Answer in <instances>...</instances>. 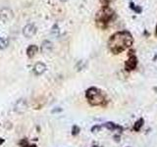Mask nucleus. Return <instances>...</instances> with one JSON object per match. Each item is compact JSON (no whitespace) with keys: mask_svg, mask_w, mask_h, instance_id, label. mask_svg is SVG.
Masks as SVG:
<instances>
[{"mask_svg":"<svg viewBox=\"0 0 157 147\" xmlns=\"http://www.w3.org/2000/svg\"><path fill=\"white\" fill-rule=\"evenodd\" d=\"M52 50V43L48 41V40H45L44 42L42 43L41 45V51L43 53H49L50 51Z\"/></svg>","mask_w":157,"mask_h":147,"instance_id":"nucleus-10","label":"nucleus"},{"mask_svg":"<svg viewBox=\"0 0 157 147\" xmlns=\"http://www.w3.org/2000/svg\"><path fill=\"white\" fill-rule=\"evenodd\" d=\"M143 123H144V120H143L142 118H139L138 121L136 122L135 126H133V129H135L136 132H139V129L142 128Z\"/></svg>","mask_w":157,"mask_h":147,"instance_id":"nucleus-12","label":"nucleus"},{"mask_svg":"<svg viewBox=\"0 0 157 147\" xmlns=\"http://www.w3.org/2000/svg\"><path fill=\"white\" fill-rule=\"evenodd\" d=\"M20 146L21 147H29V141L27 139H22L21 141H20Z\"/></svg>","mask_w":157,"mask_h":147,"instance_id":"nucleus-16","label":"nucleus"},{"mask_svg":"<svg viewBox=\"0 0 157 147\" xmlns=\"http://www.w3.org/2000/svg\"><path fill=\"white\" fill-rule=\"evenodd\" d=\"M115 16V12L112 8H110L109 6H102V8L96 13L95 16V22L96 26L99 29H105L108 28L109 24L111 23Z\"/></svg>","mask_w":157,"mask_h":147,"instance_id":"nucleus-2","label":"nucleus"},{"mask_svg":"<svg viewBox=\"0 0 157 147\" xmlns=\"http://www.w3.org/2000/svg\"><path fill=\"white\" fill-rule=\"evenodd\" d=\"M115 0H100V3H101L102 6H109L112 2H114Z\"/></svg>","mask_w":157,"mask_h":147,"instance_id":"nucleus-15","label":"nucleus"},{"mask_svg":"<svg viewBox=\"0 0 157 147\" xmlns=\"http://www.w3.org/2000/svg\"><path fill=\"white\" fill-rule=\"evenodd\" d=\"M100 129H101V126L95 125V126H93L92 128H91V132H97L100 131Z\"/></svg>","mask_w":157,"mask_h":147,"instance_id":"nucleus-17","label":"nucleus"},{"mask_svg":"<svg viewBox=\"0 0 157 147\" xmlns=\"http://www.w3.org/2000/svg\"><path fill=\"white\" fill-rule=\"evenodd\" d=\"M29 147H35V145H29Z\"/></svg>","mask_w":157,"mask_h":147,"instance_id":"nucleus-22","label":"nucleus"},{"mask_svg":"<svg viewBox=\"0 0 157 147\" xmlns=\"http://www.w3.org/2000/svg\"><path fill=\"white\" fill-rule=\"evenodd\" d=\"M91 147H98V146H95V145H93V146H91Z\"/></svg>","mask_w":157,"mask_h":147,"instance_id":"nucleus-24","label":"nucleus"},{"mask_svg":"<svg viewBox=\"0 0 157 147\" xmlns=\"http://www.w3.org/2000/svg\"><path fill=\"white\" fill-rule=\"evenodd\" d=\"M27 109H28V103H27L26 100L25 99L18 100V102L15 105V111L20 113V114H23V113L27 111Z\"/></svg>","mask_w":157,"mask_h":147,"instance_id":"nucleus-6","label":"nucleus"},{"mask_svg":"<svg viewBox=\"0 0 157 147\" xmlns=\"http://www.w3.org/2000/svg\"><path fill=\"white\" fill-rule=\"evenodd\" d=\"M114 138H116V141H118V142L120 141V139H119V135H115V136H114Z\"/></svg>","mask_w":157,"mask_h":147,"instance_id":"nucleus-19","label":"nucleus"},{"mask_svg":"<svg viewBox=\"0 0 157 147\" xmlns=\"http://www.w3.org/2000/svg\"><path fill=\"white\" fill-rule=\"evenodd\" d=\"M0 17L3 21L5 22H9L10 20H12L13 18V12L10 9H3L1 12H0Z\"/></svg>","mask_w":157,"mask_h":147,"instance_id":"nucleus-7","label":"nucleus"},{"mask_svg":"<svg viewBox=\"0 0 157 147\" xmlns=\"http://www.w3.org/2000/svg\"><path fill=\"white\" fill-rule=\"evenodd\" d=\"M3 142H4V139H3V138H0V145H1Z\"/></svg>","mask_w":157,"mask_h":147,"instance_id":"nucleus-20","label":"nucleus"},{"mask_svg":"<svg viewBox=\"0 0 157 147\" xmlns=\"http://www.w3.org/2000/svg\"><path fill=\"white\" fill-rule=\"evenodd\" d=\"M36 52H38V47L35 45H29L28 49H27V55L29 58H32L36 54Z\"/></svg>","mask_w":157,"mask_h":147,"instance_id":"nucleus-11","label":"nucleus"},{"mask_svg":"<svg viewBox=\"0 0 157 147\" xmlns=\"http://www.w3.org/2000/svg\"><path fill=\"white\" fill-rule=\"evenodd\" d=\"M103 126H104L106 129H108L109 131H115V129H119L120 132L123 131V129L121 128V126H117L116 123H112V122H107V123H105Z\"/></svg>","mask_w":157,"mask_h":147,"instance_id":"nucleus-9","label":"nucleus"},{"mask_svg":"<svg viewBox=\"0 0 157 147\" xmlns=\"http://www.w3.org/2000/svg\"><path fill=\"white\" fill-rule=\"evenodd\" d=\"M80 132H81V129L79 128L78 126H73V128H72V135H78Z\"/></svg>","mask_w":157,"mask_h":147,"instance_id":"nucleus-14","label":"nucleus"},{"mask_svg":"<svg viewBox=\"0 0 157 147\" xmlns=\"http://www.w3.org/2000/svg\"><path fill=\"white\" fill-rule=\"evenodd\" d=\"M130 8H131L133 12H136V14H141L142 12V8L139 7V6H136L133 2H130Z\"/></svg>","mask_w":157,"mask_h":147,"instance_id":"nucleus-13","label":"nucleus"},{"mask_svg":"<svg viewBox=\"0 0 157 147\" xmlns=\"http://www.w3.org/2000/svg\"><path fill=\"white\" fill-rule=\"evenodd\" d=\"M133 44V37L128 31L117 32L110 36L108 40V48L113 54H120Z\"/></svg>","mask_w":157,"mask_h":147,"instance_id":"nucleus-1","label":"nucleus"},{"mask_svg":"<svg viewBox=\"0 0 157 147\" xmlns=\"http://www.w3.org/2000/svg\"><path fill=\"white\" fill-rule=\"evenodd\" d=\"M129 59L125 62V70L127 72L133 71L138 66V58L135 54H129Z\"/></svg>","mask_w":157,"mask_h":147,"instance_id":"nucleus-4","label":"nucleus"},{"mask_svg":"<svg viewBox=\"0 0 157 147\" xmlns=\"http://www.w3.org/2000/svg\"><path fill=\"white\" fill-rule=\"evenodd\" d=\"M61 1H63V2H65V1H67V0H61Z\"/></svg>","mask_w":157,"mask_h":147,"instance_id":"nucleus-23","label":"nucleus"},{"mask_svg":"<svg viewBox=\"0 0 157 147\" xmlns=\"http://www.w3.org/2000/svg\"><path fill=\"white\" fill-rule=\"evenodd\" d=\"M62 111V109L61 108H57V109H54V110H52V113L54 114V113H57V112H61Z\"/></svg>","mask_w":157,"mask_h":147,"instance_id":"nucleus-18","label":"nucleus"},{"mask_svg":"<svg viewBox=\"0 0 157 147\" xmlns=\"http://www.w3.org/2000/svg\"><path fill=\"white\" fill-rule=\"evenodd\" d=\"M86 97L91 106H104L106 104L105 95L96 87H89L86 92Z\"/></svg>","mask_w":157,"mask_h":147,"instance_id":"nucleus-3","label":"nucleus"},{"mask_svg":"<svg viewBox=\"0 0 157 147\" xmlns=\"http://www.w3.org/2000/svg\"><path fill=\"white\" fill-rule=\"evenodd\" d=\"M155 35L157 36V25H156V28H155Z\"/></svg>","mask_w":157,"mask_h":147,"instance_id":"nucleus-21","label":"nucleus"},{"mask_svg":"<svg viewBox=\"0 0 157 147\" xmlns=\"http://www.w3.org/2000/svg\"><path fill=\"white\" fill-rule=\"evenodd\" d=\"M45 70H46V66L41 62L36 63V64L35 65V67H33V72H35V74L36 76L42 75V74L45 72Z\"/></svg>","mask_w":157,"mask_h":147,"instance_id":"nucleus-8","label":"nucleus"},{"mask_svg":"<svg viewBox=\"0 0 157 147\" xmlns=\"http://www.w3.org/2000/svg\"><path fill=\"white\" fill-rule=\"evenodd\" d=\"M36 32V28L35 26L33 25H27L24 29H23V35L24 36H26L27 38H31L33 35H35Z\"/></svg>","mask_w":157,"mask_h":147,"instance_id":"nucleus-5","label":"nucleus"}]
</instances>
